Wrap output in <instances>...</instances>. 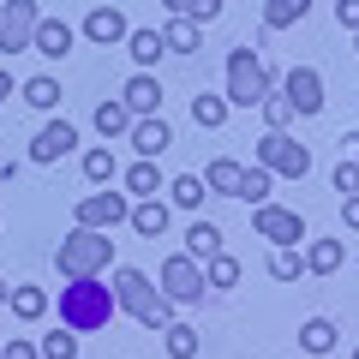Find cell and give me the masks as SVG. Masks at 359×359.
I'll return each instance as SVG.
<instances>
[{"label":"cell","mask_w":359,"mask_h":359,"mask_svg":"<svg viewBox=\"0 0 359 359\" xmlns=\"http://www.w3.org/2000/svg\"><path fill=\"white\" fill-rule=\"evenodd\" d=\"M114 287L102 282V276H72V282L60 287V323L72 335H96L114 323Z\"/></svg>","instance_id":"cell-1"},{"label":"cell","mask_w":359,"mask_h":359,"mask_svg":"<svg viewBox=\"0 0 359 359\" xmlns=\"http://www.w3.org/2000/svg\"><path fill=\"white\" fill-rule=\"evenodd\" d=\"M108 287H114V306H120V311H132V318H138L144 330H168V323H174V299H168L162 287H156L150 276H144V269L120 264Z\"/></svg>","instance_id":"cell-2"},{"label":"cell","mask_w":359,"mask_h":359,"mask_svg":"<svg viewBox=\"0 0 359 359\" xmlns=\"http://www.w3.org/2000/svg\"><path fill=\"white\" fill-rule=\"evenodd\" d=\"M54 264H60L66 282H72V276H108V264H114V240H108L102 228H72L60 245H54Z\"/></svg>","instance_id":"cell-3"},{"label":"cell","mask_w":359,"mask_h":359,"mask_svg":"<svg viewBox=\"0 0 359 359\" xmlns=\"http://www.w3.org/2000/svg\"><path fill=\"white\" fill-rule=\"evenodd\" d=\"M222 96H228V108H257L269 96V66L257 60L252 48H228V90H222Z\"/></svg>","instance_id":"cell-4"},{"label":"cell","mask_w":359,"mask_h":359,"mask_svg":"<svg viewBox=\"0 0 359 359\" xmlns=\"http://www.w3.org/2000/svg\"><path fill=\"white\" fill-rule=\"evenodd\" d=\"M252 162L269 168V174H287V180H306L311 174V150L299 138H287V132H264V138L252 144Z\"/></svg>","instance_id":"cell-5"},{"label":"cell","mask_w":359,"mask_h":359,"mask_svg":"<svg viewBox=\"0 0 359 359\" xmlns=\"http://www.w3.org/2000/svg\"><path fill=\"white\" fill-rule=\"evenodd\" d=\"M156 287H162L174 306H198V299H204V264L186 257V252H174L162 264V276H156Z\"/></svg>","instance_id":"cell-6"},{"label":"cell","mask_w":359,"mask_h":359,"mask_svg":"<svg viewBox=\"0 0 359 359\" xmlns=\"http://www.w3.org/2000/svg\"><path fill=\"white\" fill-rule=\"evenodd\" d=\"M126 210H132L126 192H84V198H78V210H72V222H78V228L114 233V228H126Z\"/></svg>","instance_id":"cell-7"},{"label":"cell","mask_w":359,"mask_h":359,"mask_svg":"<svg viewBox=\"0 0 359 359\" xmlns=\"http://www.w3.org/2000/svg\"><path fill=\"white\" fill-rule=\"evenodd\" d=\"M252 233L269 245H299L306 240V216L299 210H282V204H257L252 210Z\"/></svg>","instance_id":"cell-8"},{"label":"cell","mask_w":359,"mask_h":359,"mask_svg":"<svg viewBox=\"0 0 359 359\" xmlns=\"http://www.w3.org/2000/svg\"><path fill=\"white\" fill-rule=\"evenodd\" d=\"M36 18H42L36 0H6V6H0V48H6V54H25L30 36H36Z\"/></svg>","instance_id":"cell-9"},{"label":"cell","mask_w":359,"mask_h":359,"mask_svg":"<svg viewBox=\"0 0 359 359\" xmlns=\"http://www.w3.org/2000/svg\"><path fill=\"white\" fill-rule=\"evenodd\" d=\"M78 30H84V42H96V48H120L132 25H126V13H120V6H90Z\"/></svg>","instance_id":"cell-10"},{"label":"cell","mask_w":359,"mask_h":359,"mask_svg":"<svg viewBox=\"0 0 359 359\" xmlns=\"http://www.w3.org/2000/svg\"><path fill=\"white\" fill-rule=\"evenodd\" d=\"M287 102H294V114H323V72L318 66H294L287 72Z\"/></svg>","instance_id":"cell-11"},{"label":"cell","mask_w":359,"mask_h":359,"mask_svg":"<svg viewBox=\"0 0 359 359\" xmlns=\"http://www.w3.org/2000/svg\"><path fill=\"white\" fill-rule=\"evenodd\" d=\"M72 144H78V126H72V120H48V126H42L36 138H30V162H42V168H48V162H60V156L72 150Z\"/></svg>","instance_id":"cell-12"},{"label":"cell","mask_w":359,"mask_h":359,"mask_svg":"<svg viewBox=\"0 0 359 359\" xmlns=\"http://www.w3.org/2000/svg\"><path fill=\"white\" fill-rule=\"evenodd\" d=\"M120 102L132 108V120L162 114V78H156V72H132V78H126V90H120Z\"/></svg>","instance_id":"cell-13"},{"label":"cell","mask_w":359,"mask_h":359,"mask_svg":"<svg viewBox=\"0 0 359 359\" xmlns=\"http://www.w3.org/2000/svg\"><path fill=\"white\" fill-rule=\"evenodd\" d=\"M126 144H132V150L144 156V162H156V156H162L168 144H174V132H168V120H162V114H144V120H132Z\"/></svg>","instance_id":"cell-14"},{"label":"cell","mask_w":359,"mask_h":359,"mask_svg":"<svg viewBox=\"0 0 359 359\" xmlns=\"http://www.w3.org/2000/svg\"><path fill=\"white\" fill-rule=\"evenodd\" d=\"M72 42H78V30L66 25V18H48V13L36 18V36H30V48H36V54H48V60H66V54H72Z\"/></svg>","instance_id":"cell-15"},{"label":"cell","mask_w":359,"mask_h":359,"mask_svg":"<svg viewBox=\"0 0 359 359\" xmlns=\"http://www.w3.org/2000/svg\"><path fill=\"white\" fill-rule=\"evenodd\" d=\"M126 228L144 233V240H162V233H168V204H162V198H132Z\"/></svg>","instance_id":"cell-16"},{"label":"cell","mask_w":359,"mask_h":359,"mask_svg":"<svg viewBox=\"0 0 359 359\" xmlns=\"http://www.w3.org/2000/svg\"><path fill=\"white\" fill-rule=\"evenodd\" d=\"M240 174H245V162H233V156H216V162L204 168V192L233 198V192H240Z\"/></svg>","instance_id":"cell-17"},{"label":"cell","mask_w":359,"mask_h":359,"mask_svg":"<svg viewBox=\"0 0 359 359\" xmlns=\"http://www.w3.org/2000/svg\"><path fill=\"white\" fill-rule=\"evenodd\" d=\"M96 132H102V144H108V138H126V132H132V108L120 102V96L96 102Z\"/></svg>","instance_id":"cell-18"},{"label":"cell","mask_w":359,"mask_h":359,"mask_svg":"<svg viewBox=\"0 0 359 359\" xmlns=\"http://www.w3.org/2000/svg\"><path fill=\"white\" fill-rule=\"evenodd\" d=\"M126 54L138 60V72H150V66L168 54L162 48V30H126Z\"/></svg>","instance_id":"cell-19"},{"label":"cell","mask_w":359,"mask_h":359,"mask_svg":"<svg viewBox=\"0 0 359 359\" xmlns=\"http://www.w3.org/2000/svg\"><path fill=\"white\" fill-rule=\"evenodd\" d=\"M162 186H168V180H162V168H156V162H144V156L126 168V198H156Z\"/></svg>","instance_id":"cell-20"},{"label":"cell","mask_w":359,"mask_h":359,"mask_svg":"<svg viewBox=\"0 0 359 359\" xmlns=\"http://www.w3.org/2000/svg\"><path fill=\"white\" fill-rule=\"evenodd\" d=\"M216 252H222V228L198 216L192 228H186V257H198V264H204V257H216Z\"/></svg>","instance_id":"cell-21"},{"label":"cell","mask_w":359,"mask_h":359,"mask_svg":"<svg viewBox=\"0 0 359 359\" xmlns=\"http://www.w3.org/2000/svg\"><path fill=\"white\" fill-rule=\"evenodd\" d=\"M341 257H347L341 240H311V245H306V269H311V276H335Z\"/></svg>","instance_id":"cell-22"},{"label":"cell","mask_w":359,"mask_h":359,"mask_svg":"<svg viewBox=\"0 0 359 359\" xmlns=\"http://www.w3.org/2000/svg\"><path fill=\"white\" fill-rule=\"evenodd\" d=\"M162 192L174 210H204V174H180V180H168Z\"/></svg>","instance_id":"cell-23"},{"label":"cell","mask_w":359,"mask_h":359,"mask_svg":"<svg viewBox=\"0 0 359 359\" xmlns=\"http://www.w3.org/2000/svg\"><path fill=\"white\" fill-rule=\"evenodd\" d=\"M311 13V0H264V30H294Z\"/></svg>","instance_id":"cell-24"},{"label":"cell","mask_w":359,"mask_h":359,"mask_svg":"<svg viewBox=\"0 0 359 359\" xmlns=\"http://www.w3.org/2000/svg\"><path fill=\"white\" fill-rule=\"evenodd\" d=\"M84 180H90V186H114V180H120V162H114V150H108V144L84 150Z\"/></svg>","instance_id":"cell-25"},{"label":"cell","mask_w":359,"mask_h":359,"mask_svg":"<svg viewBox=\"0 0 359 359\" xmlns=\"http://www.w3.org/2000/svg\"><path fill=\"white\" fill-rule=\"evenodd\" d=\"M198 42H204V25H192V18H174V25L162 30L168 54H198Z\"/></svg>","instance_id":"cell-26"},{"label":"cell","mask_w":359,"mask_h":359,"mask_svg":"<svg viewBox=\"0 0 359 359\" xmlns=\"http://www.w3.org/2000/svg\"><path fill=\"white\" fill-rule=\"evenodd\" d=\"M335 335L341 330H335L330 318H306L299 323V347H306V353H335Z\"/></svg>","instance_id":"cell-27"},{"label":"cell","mask_w":359,"mask_h":359,"mask_svg":"<svg viewBox=\"0 0 359 359\" xmlns=\"http://www.w3.org/2000/svg\"><path fill=\"white\" fill-rule=\"evenodd\" d=\"M25 102L36 108V114H54V108H60V84H54L48 72H36V78H25Z\"/></svg>","instance_id":"cell-28"},{"label":"cell","mask_w":359,"mask_h":359,"mask_svg":"<svg viewBox=\"0 0 359 359\" xmlns=\"http://www.w3.org/2000/svg\"><path fill=\"white\" fill-rule=\"evenodd\" d=\"M6 306H13V318H25V323L48 318V294H42V287H25V282L13 287V299H6Z\"/></svg>","instance_id":"cell-29"},{"label":"cell","mask_w":359,"mask_h":359,"mask_svg":"<svg viewBox=\"0 0 359 359\" xmlns=\"http://www.w3.org/2000/svg\"><path fill=\"white\" fill-rule=\"evenodd\" d=\"M269 186H276V174L252 162V168H245V174H240V192H233V198H245V204L257 210V204H269Z\"/></svg>","instance_id":"cell-30"},{"label":"cell","mask_w":359,"mask_h":359,"mask_svg":"<svg viewBox=\"0 0 359 359\" xmlns=\"http://www.w3.org/2000/svg\"><path fill=\"white\" fill-rule=\"evenodd\" d=\"M162 347H168V359H198V347H204V341H198L192 323H168V330H162Z\"/></svg>","instance_id":"cell-31"},{"label":"cell","mask_w":359,"mask_h":359,"mask_svg":"<svg viewBox=\"0 0 359 359\" xmlns=\"http://www.w3.org/2000/svg\"><path fill=\"white\" fill-rule=\"evenodd\" d=\"M228 114H233V108H228V96H192V120H198L204 132L228 126Z\"/></svg>","instance_id":"cell-32"},{"label":"cell","mask_w":359,"mask_h":359,"mask_svg":"<svg viewBox=\"0 0 359 359\" xmlns=\"http://www.w3.org/2000/svg\"><path fill=\"white\" fill-rule=\"evenodd\" d=\"M257 108H264V132H287V126H294V102H287V90H282V96L269 90Z\"/></svg>","instance_id":"cell-33"},{"label":"cell","mask_w":359,"mask_h":359,"mask_svg":"<svg viewBox=\"0 0 359 359\" xmlns=\"http://www.w3.org/2000/svg\"><path fill=\"white\" fill-rule=\"evenodd\" d=\"M233 282H240V257H228V252L204 257V287H233Z\"/></svg>","instance_id":"cell-34"},{"label":"cell","mask_w":359,"mask_h":359,"mask_svg":"<svg viewBox=\"0 0 359 359\" xmlns=\"http://www.w3.org/2000/svg\"><path fill=\"white\" fill-rule=\"evenodd\" d=\"M36 353H42V359H78V335L60 323L54 335H42V347H36Z\"/></svg>","instance_id":"cell-35"},{"label":"cell","mask_w":359,"mask_h":359,"mask_svg":"<svg viewBox=\"0 0 359 359\" xmlns=\"http://www.w3.org/2000/svg\"><path fill=\"white\" fill-rule=\"evenodd\" d=\"M299 269H306V257H299L294 245H276V257H269V276H276V282H299Z\"/></svg>","instance_id":"cell-36"},{"label":"cell","mask_w":359,"mask_h":359,"mask_svg":"<svg viewBox=\"0 0 359 359\" xmlns=\"http://www.w3.org/2000/svg\"><path fill=\"white\" fill-rule=\"evenodd\" d=\"M335 192L341 198L359 192V156H341V162H335Z\"/></svg>","instance_id":"cell-37"},{"label":"cell","mask_w":359,"mask_h":359,"mask_svg":"<svg viewBox=\"0 0 359 359\" xmlns=\"http://www.w3.org/2000/svg\"><path fill=\"white\" fill-rule=\"evenodd\" d=\"M0 359H42V353H36V341L13 335V341H0Z\"/></svg>","instance_id":"cell-38"},{"label":"cell","mask_w":359,"mask_h":359,"mask_svg":"<svg viewBox=\"0 0 359 359\" xmlns=\"http://www.w3.org/2000/svg\"><path fill=\"white\" fill-rule=\"evenodd\" d=\"M186 18H192V25H216V18H222V0H192V13H186Z\"/></svg>","instance_id":"cell-39"},{"label":"cell","mask_w":359,"mask_h":359,"mask_svg":"<svg viewBox=\"0 0 359 359\" xmlns=\"http://www.w3.org/2000/svg\"><path fill=\"white\" fill-rule=\"evenodd\" d=\"M335 25H341V30H359V0H335Z\"/></svg>","instance_id":"cell-40"},{"label":"cell","mask_w":359,"mask_h":359,"mask_svg":"<svg viewBox=\"0 0 359 359\" xmlns=\"http://www.w3.org/2000/svg\"><path fill=\"white\" fill-rule=\"evenodd\" d=\"M341 222L359 233V192H353V198H341Z\"/></svg>","instance_id":"cell-41"},{"label":"cell","mask_w":359,"mask_h":359,"mask_svg":"<svg viewBox=\"0 0 359 359\" xmlns=\"http://www.w3.org/2000/svg\"><path fill=\"white\" fill-rule=\"evenodd\" d=\"M162 6H168L174 18H186V13H192V0H162Z\"/></svg>","instance_id":"cell-42"},{"label":"cell","mask_w":359,"mask_h":359,"mask_svg":"<svg viewBox=\"0 0 359 359\" xmlns=\"http://www.w3.org/2000/svg\"><path fill=\"white\" fill-rule=\"evenodd\" d=\"M6 96H13V72H6V66H0V102H6Z\"/></svg>","instance_id":"cell-43"},{"label":"cell","mask_w":359,"mask_h":359,"mask_svg":"<svg viewBox=\"0 0 359 359\" xmlns=\"http://www.w3.org/2000/svg\"><path fill=\"white\" fill-rule=\"evenodd\" d=\"M6 299H13V287H6V276H0V306H6Z\"/></svg>","instance_id":"cell-44"},{"label":"cell","mask_w":359,"mask_h":359,"mask_svg":"<svg viewBox=\"0 0 359 359\" xmlns=\"http://www.w3.org/2000/svg\"><path fill=\"white\" fill-rule=\"evenodd\" d=\"M353 42H359V30H353Z\"/></svg>","instance_id":"cell-45"},{"label":"cell","mask_w":359,"mask_h":359,"mask_svg":"<svg viewBox=\"0 0 359 359\" xmlns=\"http://www.w3.org/2000/svg\"><path fill=\"white\" fill-rule=\"evenodd\" d=\"M353 359H359V347H353Z\"/></svg>","instance_id":"cell-46"}]
</instances>
